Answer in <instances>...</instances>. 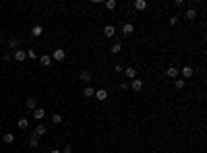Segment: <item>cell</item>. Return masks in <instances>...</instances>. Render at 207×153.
Instances as JSON below:
<instances>
[{
	"mask_svg": "<svg viewBox=\"0 0 207 153\" xmlns=\"http://www.w3.org/2000/svg\"><path fill=\"white\" fill-rule=\"evenodd\" d=\"M133 6L137 8V10H145V8H147V2H145V0H135Z\"/></svg>",
	"mask_w": 207,
	"mask_h": 153,
	"instance_id": "cell-15",
	"label": "cell"
},
{
	"mask_svg": "<svg viewBox=\"0 0 207 153\" xmlns=\"http://www.w3.org/2000/svg\"><path fill=\"white\" fill-rule=\"evenodd\" d=\"M166 75L170 76V79H178V68H176V66H170V68L166 70Z\"/></svg>",
	"mask_w": 207,
	"mask_h": 153,
	"instance_id": "cell-11",
	"label": "cell"
},
{
	"mask_svg": "<svg viewBox=\"0 0 207 153\" xmlns=\"http://www.w3.org/2000/svg\"><path fill=\"white\" fill-rule=\"evenodd\" d=\"M37 145H40V141H37V137H33V134H31V139H29V147H33V149H35Z\"/></svg>",
	"mask_w": 207,
	"mask_h": 153,
	"instance_id": "cell-23",
	"label": "cell"
},
{
	"mask_svg": "<svg viewBox=\"0 0 207 153\" xmlns=\"http://www.w3.org/2000/svg\"><path fill=\"white\" fill-rule=\"evenodd\" d=\"M193 75H195L193 66H182V76H184V79H188V76H193Z\"/></svg>",
	"mask_w": 207,
	"mask_h": 153,
	"instance_id": "cell-12",
	"label": "cell"
},
{
	"mask_svg": "<svg viewBox=\"0 0 207 153\" xmlns=\"http://www.w3.org/2000/svg\"><path fill=\"white\" fill-rule=\"evenodd\" d=\"M25 58H27V52H25V50H17V52H15V60H17V62H23Z\"/></svg>",
	"mask_w": 207,
	"mask_h": 153,
	"instance_id": "cell-7",
	"label": "cell"
},
{
	"mask_svg": "<svg viewBox=\"0 0 207 153\" xmlns=\"http://www.w3.org/2000/svg\"><path fill=\"white\" fill-rule=\"evenodd\" d=\"M124 75H126L129 81H133V79H137V68H135V66H126V68H124Z\"/></svg>",
	"mask_w": 207,
	"mask_h": 153,
	"instance_id": "cell-1",
	"label": "cell"
},
{
	"mask_svg": "<svg viewBox=\"0 0 207 153\" xmlns=\"http://www.w3.org/2000/svg\"><path fill=\"white\" fill-rule=\"evenodd\" d=\"M93 97H95L97 101H106V99H108V91H106V89H97Z\"/></svg>",
	"mask_w": 207,
	"mask_h": 153,
	"instance_id": "cell-2",
	"label": "cell"
},
{
	"mask_svg": "<svg viewBox=\"0 0 207 153\" xmlns=\"http://www.w3.org/2000/svg\"><path fill=\"white\" fill-rule=\"evenodd\" d=\"M37 60H40V64H41V66H50V62H52V58H50L48 54L40 56V58H37Z\"/></svg>",
	"mask_w": 207,
	"mask_h": 153,
	"instance_id": "cell-10",
	"label": "cell"
},
{
	"mask_svg": "<svg viewBox=\"0 0 207 153\" xmlns=\"http://www.w3.org/2000/svg\"><path fill=\"white\" fill-rule=\"evenodd\" d=\"M64 50H54V54L50 56V58H54V60H58V62H62V60H64Z\"/></svg>",
	"mask_w": 207,
	"mask_h": 153,
	"instance_id": "cell-6",
	"label": "cell"
},
{
	"mask_svg": "<svg viewBox=\"0 0 207 153\" xmlns=\"http://www.w3.org/2000/svg\"><path fill=\"white\" fill-rule=\"evenodd\" d=\"M52 122H54V124H60L62 116H60V114H52Z\"/></svg>",
	"mask_w": 207,
	"mask_h": 153,
	"instance_id": "cell-24",
	"label": "cell"
},
{
	"mask_svg": "<svg viewBox=\"0 0 207 153\" xmlns=\"http://www.w3.org/2000/svg\"><path fill=\"white\" fill-rule=\"evenodd\" d=\"M41 33H44V27H41V25H35V27L31 29V35H33V37H40Z\"/></svg>",
	"mask_w": 207,
	"mask_h": 153,
	"instance_id": "cell-17",
	"label": "cell"
},
{
	"mask_svg": "<svg viewBox=\"0 0 207 153\" xmlns=\"http://www.w3.org/2000/svg\"><path fill=\"white\" fill-rule=\"evenodd\" d=\"M114 70H116V72H122V70H124V66H120V64H116V66H114Z\"/></svg>",
	"mask_w": 207,
	"mask_h": 153,
	"instance_id": "cell-30",
	"label": "cell"
},
{
	"mask_svg": "<svg viewBox=\"0 0 207 153\" xmlns=\"http://www.w3.org/2000/svg\"><path fill=\"white\" fill-rule=\"evenodd\" d=\"M17 46H19V39H17V37H11V39H8V48L15 50Z\"/></svg>",
	"mask_w": 207,
	"mask_h": 153,
	"instance_id": "cell-21",
	"label": "cell"
},
{
	"mask_svg": "<svg viewBox=\"0 0 207 153\" xmlns=\"http://www.w3.org/2000/svg\"><path fill=\"white\" fill-rule=\"evenodd\" d=\"M129 85H131L133 91H141V89H143V81H141V79H133Z\"/></svg>",
	"mask_w": 207,
	"mask_h": 153,
	"instance_id": "cell-3",
	"label": "cell"
},
{
	"mask_svg": "<svg viewBox=\"0 0 207 153\" xmlns=\"http://www.w3.org/2000/svg\"><path fill=\"white\" fill-rule=\"evenodd\" d=\"M120 50H122V46H120V43H112V54H120Z\"/></svg>",
	"mask_w": 207,
	"mask_h": 153,
	"instance_id": "cell-22",
	"label": "cell"
},
{
	"mask_svg": "<svg viewBox=\"0 0 207 153\" xmlns=\"http://www.w3.org/2000/svg\"><path fill=\"white\" fill-rule=\"evenodd\" d=\"M184 85H186L184 79H176V81H174V87H176V89H184Z\"/></svg>",
	"mask_w": 207,
	"mask_h": 153,
	"instance_id": "cell-19",
	"label": "cell"
},
{
	"mask_svg": "<svg viewBox=\"0 0 207 153\" xmlns=\"http://www.w3.org/2000/svg\"><path fill=\"white\" fill-rule=\"evenodd\" d=\"M0 130H2V126H0Z\"/></svg>",
	"mask_w": 207,
	"mask_h": 153,
	"instance_id": "cell-32",
	"label": "cell"
},
{
	"mask_svg": "<svg viewBox=\"0 0 207 153\" xmlns=\"http://www.w3.org/2000/svg\"><path fill=\"white\" fill-rule=\"evenodd\" d=\"M83 95H85V97H93V95H95V89H93L91 85H87V87L83 89Z\"/></svg>",
	"mask_w": 207,
	"mask_h": 153,
	"instance_id": "cell-14",
	"label": "cell"
},
{
	"mask_svg": "<svg viewBox=\"0 0 207 153\" xmlns=\"http://www.w3.org/2000/svg\"><path fill=\"white\" fill-rule=\"evenodd\" d=\"M104 35H106V37H114V35H116V27H114V25H106V27H104Z\"/></svg>",
	"mask_w": 207,
	"mask_h": 153,
	"instance_id": "cell-5",
	"label": "cell"
},
{
	"mask_svg": "<svg viewBox=\"0 0 207 153\" xmlns=\"http://www.w3.org/2000/svg\"><path fill=\"white\" fill-rule=\"evenodd\" d=\"M25 105H27L29 110H35V108H37V99H35V97H29V99H25Z\"/></svg>",
	"mask_w": 207,
	"mask_h": 153,
	"instance_id": "cell-13",
	"label": "cell"
},
{
	"mask_svg": "<svg viewBox=\"0 0 207 153\" xmlns=\"http://www.w3.org/2000/svg\"><path fill=\"white\" fill-rule=\"evenodd\" d=\"M2 139H4V143H6V145H11V143H15V134H13V132H6Z\"/></svg>",
	"mask_w": 207,
	"mask_h": 153,
	"instance_id": "cell-18",
	"label": "cell"
},
{
	"mask_svg": "<svg viewBox=\"0 0 207 153\" xmlns=\"http://www.w3.org/2000/svg\"><path fill=\"white\" fill-rule=\"evenodd\" d=\"M186 19H188V21H193L195 17H197V13H195V8H188V10H186V14H184Z\"/></svg>",
	"mask_w": 207,
	"mask_h": 153,
	"instance_id": "cell-20",
	"label": "cell"
},
{
	"mask_svg": "<svg viewBox=\"0 0 207 153\" xmlns=\"http://www.w3.org/2000/svg\"><path fill=\"white\" fill-rule=\"evenodd\" d=\"M27 126H29V120L27 118H21L19 120V128H27Z\"/></svg>",
	"mask_w": 207,
	"mask_h": 153,
	"instance_id": "cell-25",
	"label": "cell"
},
{
	"mask_svg": "<svg viewBox=\"0 0 207 153\" xmlns=\"http://www.w3.org/2000/svg\"><path fill=\"white\" fill-rule=\"evenodd\" d=\"M52 153H62V151H60V149H54V151H52Z\"/></svg>",
	"mask_w": 207,
	"mask_h": 153,
	"instance_id": "cell-31",
	"label": "cell"
},
{
	"mask_svg": "<svg viewBox=\"0 0 207 153\" xmlns=\"http://www.w3.org/2000/svg\"><path fill=\"white\" fill-rule=\"evenodd\" d=\"M170 25H178V17H170Z\"/></svg>",
	"mask_w": 207,
	"mask_h": 153,
	"instance_id": "cell-29",
	"label": "cell"
},
{
	"mask_svg": "<svg viewBox=\"0 0 207 153\" xmlns=\"http://www.w3.org/2000/svg\"><path fill=\"white\" fill-rule=\"evenodd\" d=\"M27 56H29V58H31V60H35V58H37V54H35L33 50H27Z\"/></svg>",
	"mask_w": 207,
	"mask_h": 153,
	"instance_id": "cell-27",
	"label": "cell"
},
{
	"mask_svg": "<svg viewBox=\"0 0 207 153\" xmlns=\"http://www.w3.org/2000/svg\"><path fill=\"white\" fill-rule=\"evenodd\" d=\"M133 31H135V27H133L131 23H124V25H122V33L124 35H131Z\"/></svg>",
	"mask_w": 207,
	"mask_h": 153,
	"instance_id": "cell-16",
	"label": "cell"
},
{
	"mask_svg": "<svg viewBox=\"0 0 207 153\" xmlns=\"http://www.w3.org/2000/svg\"><path fill=\"white\" fill-rule=\"evenodd\" d=\"M79 79H81V83H91V72L89 70H81V72H79Z\"/></svg>",
	"mask_w": 207,
	"mask_h": 153,
	"instance_id": "cell-4",
	"label": "cell"
},
{
	"mask_svg": "<svg viewBox=\"0 0 207 153\" xmlns=\"http://www.w3.org/2000/svg\"><path fill=\"white\" fill-rule=\"evenodd\" d=\"M44 116H46V110H44V108H35L33 110V118L35 120H41Z\"/></svg>",
	"mask_w": 207,
	"mask_h": 153,
	"instance_id": "cell-9",
	"label": "cell"
},
{
	"mask_svg": "<svg viewBox=\"0 0 207 153\" xmlns=\"http://www.w3.org/2000/svg\"><path fill=\"white\" fill-rule=\"evenodd\" d=\"M62 153H73V147H70V145H64V149H62Z\"/></svg>",
	"mask_w": 207,
	"mask_h": 153,
	"instance_id": "cell-28",
	"label": "cell"
},
{
	"mask_svg": "<svg viewBox=\"0 0 207 153\" xmlns=\"http://www.w3.org/2000/svg\"><path fill=\"white\" fill-rule=\"evenodd\" d=\"M46 132H48V130H46V126H44V124H37V126H35V132H33V137H44Z\"/></svg>",
	"mask_w": 207,
	"mask_h": 153,
	"instance_id": "cell-8",
	"label": "cell"
},
{
	"mask_svg": "<svg viewBox=\"0 0 207 153\" xmlns=\"http://www.w3.org/2000/svg\"><path fill=\"white\" fill-rule=\"evenodd\" d=\"M106 8L114 10V8H116V0H108V2H106Z\"/></svg>",
	"mask_w": 207,
	"mask_h": 153,
	"instance_id": "cell-26",
	"label": "cell"
}]
</instances>
